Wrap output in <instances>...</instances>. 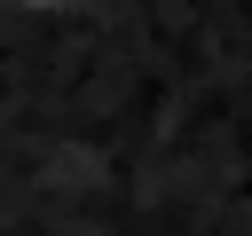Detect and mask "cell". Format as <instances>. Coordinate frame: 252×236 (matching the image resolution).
<instances>
[{
	"mask_svg": "<svg viewBox=\"0 0 252 236\" xmlns=\"http://www.w3.org/2000/svg\"><path fill=\"white\" fill-rule=\"evenodd\" d=\"M8 8H24V16H71V8H87V0H8Z\"/></svg>",
	"mask_w": 252,
	"mask_h": 236,
	"instance_id": "obj_1",
	"label": "cell"
}]
</instances>
